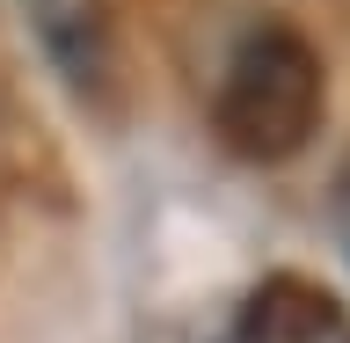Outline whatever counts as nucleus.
Listing matches in <instances>:
<instances>
[{
  "label": "nucleus",
  "instance_id": "f03ea898",
  "mask_svg": "<svg viewBox=\"0 0 350 343\" xmlns=\"http://www.w3.org/2000/svg\"><path fill=\"white\" fill-rule=\"evenodd\" d=\"M336 329H343V300L299 270L262 278L241 307V343H328Z\"/></svg>",
  "mask_w": 350,
  "mask_h": 343
},
{
  "label": "nucleus",
  "instance_id": "7ed1b4c3",
  "mask_svg": "<svg viewBox=\"0 0 350 343\" xmlns=\"http://www.w3.org/2000/svg\"><path fill=\"white\" fill-rule=\"evenodd\" d=\"M22 15L37 29L44 59L59 66L73 88H103L109 66V0H22Z\"/></svg>",
  "mask_w": 350,
  "mask_h": 343
},
{
  "label": "nucleus",
  "instance_id": "20e7f679",
  "mask_svg": "<svg viewBox=\"0 0 350 343\" xmlns=\"http://www.w3.org/2000/svg\"><path fill=\"white\" fill-rule=\"evenodd\" d=\"M336 205L350 212V161H343V175H336Z\"/></svg>",
  "mask_w": 350,
  "mask_h": 343
},
{
  "label": "nucleus",
  "instance_id": "f257e3e1",
  "mask_svg": "<svg viewBox=\"0 0 350 343\" xmlns=\"http://www.w3.org/2000/svg\"><path fill=\"white\" fill-rule=\"evenodd\" d=\"M321 110H328V73H321V51L299 37V29H256V37L234 51L226 81H219V139L241 153V161H292V153L321 131Z\"/></svg>",
  "mask_w": 350,
  "mask_h": 343
}]
</instances>
